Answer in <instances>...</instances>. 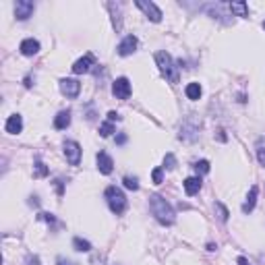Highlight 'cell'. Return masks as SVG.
Returning a JSON list of instances; mask_svg holds the SVG:
<instances>
[{
  "label": "cell",
  "mask_w": 265,
  "mask_h": 265,
  "mask_svg": "<svg viewBox=\"0 0 265 265\" xmlns=\"http://www.w3.org/2000/svg\"><path fill=\"white\" fill-rule=\"evenodd\" d=\"M108 8L112 10V15H114V17H112V23H114V27H116V31H118V29L122 27L120 17H118V8H120V4H114V2H110V4H108Z\"/></svg>",
  "instance_id": "cell-20"
},
{
  "label": "cell",
  "mask_w": 265,
  "mask_h": 265,
  "mask_svg": "<svg viewBox=\"0 0 265 265\" xmlns=\"http://www.w3.org/2000/svg\"><path fill=\"white\" fill-rule=\"evenodd\" d=\"M201 178L199 176H189L187 180L182 182V187H184V193L189 195V197H193V195H197L201 191Z\"/></svg>",
  "instance_id": "cell-14"
},
{
  "label": "cell",
  "mask_w": 265,
  "mask_h": 265,
  "mask_svg": "<svg viewBox=\"0 0 265 265\" xmlns=\"http://www.w3.org/2000/svg\"><path fill=\"white\" fill-rule=\"evenodd\" d=\"M64 158L66 162L71 166H79V162H81V145H79L77 141H64Z\"/></svg>",
  "instance_id": "cell-4"
},
{
  "label": "cell",
  "mask_w": 265,
  "mask_h": 265,
  "mask_svg": "<svg viewBox=\"0 0 265 265\" xmlns=\"http://www.w3.org/2000/svg\"><path fill=\"white\" fill-rule=\"evenodd\" d=\"M96 64V56L94 54H85L83 58H79L75 64H73V73L75 75H83V73H89L91 71V66Z\"/></svg>",
  "instance_id": "cell-8"
},
{
  "label": "cell",
  "mask_w": 265,
  "mask_h": 265,
  "mask_svg": "<svg viewBox=\"0 0 265 265\" xmlns=\"http://www.w3.org/2000/svg\"><path fill=\"white\" fill-rule=\"evenodd\" d=\"M230 10H232L234 15H238V17H249L247 2H232V4H230Z\"/></svg>",
  "instance_id": "cell-18"
},
{
  "label": "cell",
  "mask_w": 265,
  "mask_h": 265,
  "mask_svg": "<svg viewBox=\"0 0 265 265\" xmlns=\"http://www.w3.org/2000/svg\"><path fill=\"white\" fill-rule=\"evenodd\" d=\"M122 182H124V187L129 189V191H139V182H137V178H133V176H124Z\"/></svg>",
  "instance_id": "cell-23"
},
{
  "label": "cell",
  "mask_w": 265,
  "mask_h": 265,
  "mask_svg": "<svg viewBox=\"0 0 265 265\" xmlns=\"http://www.w3.org/2000/svg\"><path fill=\"white\" fill-rule=\"evenodd\" d=\"M114 131H116V129H114V122H110V120H106V122L100 124V135H102V137H110Z\"/></svg>",
  "instance_id": "cell-22"
},
{
  "label": "cell",
  "mask_w": 265,
  "mask_h": 265,
  "mask_svg": "<svg viewBox=\"0 0 265 265\" xmlns=\"http://www.w3.org/2000/svg\"><path fill=\"white\" fill-rule=\"evenodd\" d=\"M96 162H98V170L102 172V174H110V172L114 170V162H112V158L106 152H100L96 156Z\"/></svg>",
  "instance_id": "cell-10"
},
{
  "label": "cell",
  "mask_w": 265,
  "mask_h": 265,
  "mask_svg": "<svg viewBox=\"0 0 265 265\" xmlns=\"http://www.w3.org/2000/svg\"><path fill=\"white\" fill-rule=\"evenodd\" d=\"M263 29H265V21H263Z\"/></svg>",
  "instance_id": "cell-35"
},
{
  "label": "cell",
  "mask_w": 265,
  "mask_h": 265,
  "mask_svg": "<svg viewBox=\"0 0 265 265\" xmlns=\"http://www.w3.org/2000/svg\"><path fill=\"white\" fill-rule=\"evenodd\" d=\"M162 178H164V168H156L152 172V180L154 184H162Z\"/></svg>",
  "instance_id": "cell-27"
},
{
  "label": "cell",
  "mask_w": 265,
  "mask_h": 265,
  "mask_svg": "<svg viewBox=\"0 0 265 265\" xmlns=\"http://www.w3.org/2000/svg\"><path fill=\"white\" fill-rule=\"evenodd\" d=\"M68 124H71V112H68V110H62V112L56 114V118H54V126H56V129H58V131H64Z\"/></svg>",
  "instance_id": "cell-16"
},
{
  "label": "cell",
  "mask_w": 265,
  "mask_h": 265,
  "mask_svg": "<svg viewBox=\"0 0 265 265\" xmlns=\"http://www.w3.org/2000/svg\"><path fill=\"white\" fill-rule=\"evenodd\" d=\"M257 195H259V189H257V187H251V191H249V195H247V201L243 203V213H251L253 210H255Z\"/></svg>",
  "instance_id": "cell-15"
},
{
  "label": "cell",
  "mask_w": 265,
  "mask_h": 265,
  "mask_svg": "<svg viewBox=\"0 0 265 265\" xmlns=\"http://www.w3.org/2000/svg\"><path fill=\"white\" fill-rule=\"evenodd\" d=\"M25 265H42V261H40V257H36V255H29V257L25 259Z\"/></svg>",
  "instance_id": "cell-28"
},
{
  "label": "cell",
  "mask_w": 265,
  "mask_h": 265,
  "mask_svg": "<svg viewBox=\"0 0 265 265\" xmlns=\"http://www.w3.org/2000/svg\"><path fill=\"white\" fill-rule=\"evenodd\" d=\"M104 195H106V201H108V207L112 210V213H116V215L124 213V210H126V197H124V193L118 187H108Z\"/></svg>",
  "instance_id": "cell-3"
},
{
  "label": "cell",
  "mask_w": 265,
  "mask_h": 265,
  "mask_svg": "<svg viewBox=\"0 0 265 265\" xmlns=\"http://www.w3.org/2000/svg\"><path fill=\"white\" fill-rule=\"evenodd\" d=\"M236 263H238V265H251V261H249L247 257H238V259H236Z\"/></svg>",
  "instance_id": "cell-32"
},
{
  "label": "cell",
  "mask_w": 265,
  "mask_h": 265,
  "mask_svg": "<svg viewBox=\"0 0 265 265\" xmlns=\"http://www.w3.org/2000/svg\"><path fill=\"white\" fill-rule=\"evenodd\" d=\"M4 129H6V133H10V135H19V133L23 131V116H21V114H13V116H8V120H6V124H4Z\"/></svg>",
  "instance_id": "cell-13"
},
{
  "label": "cell",
  "mask_w": 265,
  "mask_h": 265,
  "mask_svg": "<svg viewBox=\"0 0 265 265\" xmlns=\"http://www.w3.org/2000/svg\"><path fill=\"white\" fill-rule=\"evenodd\" d=\"M137 8H141L143 10V15L149 19V21H154V23H159L162 21V10H159L154 2H145V0H137Z\"/></svg>",
  "instance_id": "cell-6"
},
{
  "label": "cell",
  "mask_w": 265,
  "mask_h": 265,
  "mask_svg": "<svg viewBox=\"0 0 265 265\" xmlns=\"http://www.w3.org/2000/svg\"><path fill=\"white\" fill-rule=\"evenodd\" d=\"M112 94L118 100H129L131 98V81L126 77H118L116 81L112 83Z\"/></svg>",
  "instance_id": "cell-5"
},
{
  "label": "cell",
  "mask_w": 265,
  "mask_h": 265,
  "mask_svg": "<svg viewBox=\"0 0 265 265\" xmlns=\"http://www.w3.org/2000/svg\"><path fill=\"white\" fill-rule=\"evenodd\" d=\"M73 247L77 251H81V253H89L91 251V243H89V240H83V238H79V236L73 238Z\"/></svg>",
  "instance_id": "cell-19"
},
{
  "label": "cell",
  "mask_w": 265,
  "mask_h": 265,
  "mask_svg": "<svg viewBox=\"0 0 265 265\" xmlns=\"http://www.w3.org/2000/svg\"><path fill=\"white\" fill-rule=\"evenodd\" d=\"M56 265H77V263H73L71 259H64V257H58V259H56Z\"/></svg>",
  "instance_id": "cell-29"
},
{
  "label": "cell",
  "mask_w": 265,
  "mask_h": 265,
  "mask_svg": "<svg viewBox=\"0 0 265 265\" xmlns=\"http://www.w3.org/2000/svg\"><path fill=\"white\" fill-rule=\"evenodd\" d=\"M195 170H197L199 174H207V172H210V162H207V159H201V162L195 164Z\"/></svg>",
  "instance_id": "cell-26"
},
{
  "label": "cell",
  "mask_w": 265,
  "mask_h": 265,
  "mask_svg": "<svg viewBox=\"0 0 265 265\" xmlns=\"http://www.w3.org/2000/svg\"><path fill=\"white\" fill-rule=\"evenodd\" d=\"M56 189H58V195H62V180H56Z\"/></svg>",
  "instance_id": "cell-34"
},
{
  "label": "cell",
  "mask_w": 265,
  "mask_h": 265,
  "mask_svg": "<svg viewBox=\"0 0 265 265\" xmlns=\"http://www.w3.org/2000/svg\"><path fill=\"white\" fill-rule=\"evenodd\" d=\"M33 176H36V178L48 176V166H46L42 159H36V170H33Z\"/></svg>",
  "instance_id": "cell-21"
},
{
  "label": "cell",
  "mask_w": 265,
  "mask_h": 265,
  "mask_svg": "<svg viewBox=\"0 0 265 265\" xmlns=\"http://www.w3.org/2000/svg\"><path fill=\"white\" fill-rule=\"evenodd\" d=\"M19 50L23 56H36L40 52V42L38 40H33V38H27V40H23L21 46H19Z\"/></svg>",
  "instance_id": "cell-11"
},
{
  "label": "cell",
  "mask_w": 265,
  "mask_h": 265,
  "mask_svg": "<svg viewBox=\"0 0 265 265\" xmlns=\"http://www.w3.org/2000/svg\"><path fill=\"white\" fill-rule=\"evenodd\" d=\"M257 158H259V162H261V166H265V147H261L259 152H257Z\"/></svg>",
  "instance_id": "cell-31"
},
{
  "label": "cell",
  "mask_w": 265,
  "mask_h": 265,
  "mask_svg": "<svg viewBox=\"0 0 265 265\" xmlns=\"http://www.w3.org/2000/svg\"><path fill=\"white\" fill-rule=\"evenodd\" d=\"M164 168H168V170H174V168H176V158H174V154H166V158H164Z\"/></svg>",
  "instance_id": "cell-25"
},
{
  "label": "cell",
  "mask_w": 265,
  "mask_h": 265,
  "mask_svg": "<svg viewBox=\"0 0 265 265\" xmlns=\"http://www.w3.org/2000/svg\"><path fill=\"white\" fill-rule=\"evenodd\" d=\"M156 64L159 68V73H162V77H166V81L178 83V71H176L174 60H172V56L168 52H158L156 54Z\"/></svg>",
  "instance_id": "cell-2"
},
{
  "label": "cell",
  "mask_w": 265,
  "mask_h": 265,
  "mask_svg": "<svg viewBox=\"0 0 265 265\" xmlns=\"http://www.w3.org/2000/svg\"><path fill=\"white\" fill-rule=\"evenodd\" d=\"M137 50V38L135 36H126L120 44H118V54L120 56H131Z\"/></svg>",
  "instance_id": "cell-12"
},
{
  "label": "cell",
  "mask_w": 265,
  "mask_h": 265,
  "mask_svg": "<svg viewBox=\"0 0 265 265\" xmlns=\"http://www.w3.org/2000/svg\"><path fill=\"white\" fill-rule=\"evenodd\" d=\"M149 207H152L154 217L162 226H172V224H174L176 213H174L172 205L162 197V195H152V197H149Z\"/></svg>",
  "instance_id": "cell-1"
},
{
  "label": "cell",
  "mask_w": 265,
  "mask_h": 265,
  "mask_svg": "<svg viewBox=\"0 0 265 265\" xmlns=\"http://www.w3.org/2000/svg\"><path fill=\"white\" fill-rule=\"evenodd\" d=\"M215 212H217V217H220V222H228V210L222 205V203H215Z\"/></svg>",
  "instance_id": "cell-24"
},
{
  "label": "cell",
  "mask_w": 265,
  "mask_h": 265,
  "mask_svg": "<svg viewBox=\"0 0 265 265\" xmlns=\"http://www.w3.org/2000/svg\"><path fill=\"white\" fill-rule=\"evenodd\" d=\"M124 141H126V135H118V139H116V143H118V145H122Z\"/></svg>",
  "instance_id": "cell-33"
},
{
  "label": "cell",
  "mask_w": 265,
  "mask_h": 265,
  "mask_svg": "<svg viewBox=\"0 0 265 265\" xmlns=\"http://www.w3.org/2000/svg\"><path fill=\"white\" fill-rule=\"evenodd\" d=\"M60 91L66 98H77L81 91V83L77 79H60Z\"/></svg>",
  "instance_id": "cell-9"
},
{
  "label": "cell",
  "mask_w": 265,
  "mask_h": 265,
  "mask_svg": "<svg viewBox=\"0 0 265 265\" xmlns=\"http://www.w3.org/2000/svg\"><path fill=\"white\" fill-rule=\"evenodd\" d=\"M33 10H36V4L31 2V0H17L15 4V17L19 21H25L33 15Z\"/></svg>",
  "instance_id": "cell-7"
},
{
  "label": "cell",
  "mask_w": 265,
  "mask_h": 265,
  "mask_svg": "<svg viewBox=\"0 0 265 265\" xmlns=\"http://www.w3.org/2000/svg\"><path fill=\"white\" fill-rule=\"evenodd\" d=\"M184 94H187L189 100H199L201 98V85L199 83H189L187 89H184Z\"/></svg>",
  "instance_id": "cell-17"
},
{
  "label": "cell",
  "mask_w": 265,
  "mask_h": 265,
  "mask_svg": "<svg viewBox=\"0 0 265 265\" xmlns=\"http://www.w3.org/2000/svg\"><path fill=\"white\" fill-rule=\"evenodd\" d=\"M108 120H110V122L120 120V114H118V112H114V110H112V112H108Z\"/></svg>",
  "instance_id": "cell-30"
}]
</instances>
